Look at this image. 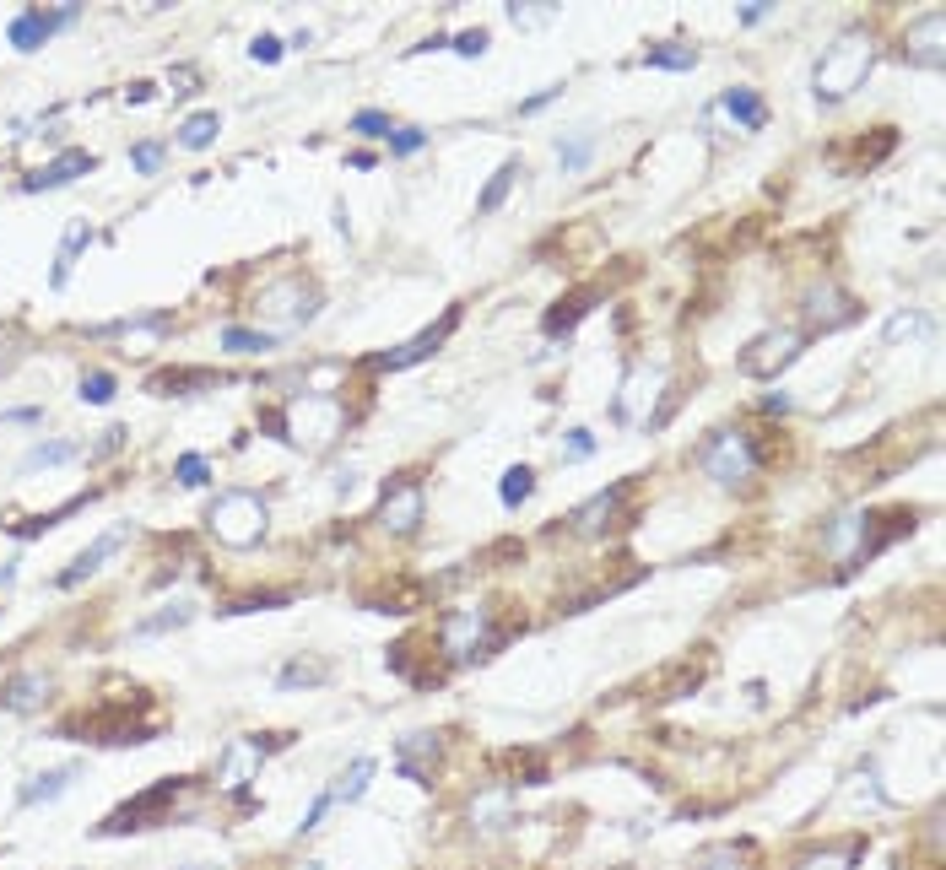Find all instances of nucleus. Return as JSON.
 <instances>
[{
	"label": "nucleus",
	"mask_w": 946,
	"mask_h": 870,
	"mask_svg": "<svg viewBox=\"0 0 946 870\" xmlns=\"http://www.w3.org/2000/svg\"><path fill=\"white\" fill-rule=\"evenodd\" d=\"M130 163H136L141 173H152L157 163H163V146H157V141H141L136 152H130Z\"/></svg>",
	"instance_id": "47"
},
{
	"label": "nucleus",
	"mask_w": 946,
	"mask_h": 870,
	"mask_svg": "<svg viewBox=\"0 0 946 870\" xmlns=\"http://www.w3.org/2000/svg\"><path fill=\"white\" fill-rule=\"evenodd\" d=\"M265 768V746L255 735H238V741L222 746V762H217V789H228V795H244L249 784L260 779Z\"/></svg>",
	"instance_id": "9"
},
{
	"label": "nucleus",
	"mask_w": 946,
	"mask_h": 870,
	"mask_svg": "<svg viewBox=\"0 0 946 870\" xmlns=\"http://www.w3.org/2000/svg\"><path fill=\"white\" fill-rule=\"evenodd\" d=\"M152 92H157L152 82H136V87H130V92H125V103H146V98H152Z\"/></svg>",
	"instance_id": "51"
},
{
	"label": "nucleus",
	"mask_w": 946,
	"mask_h": 870,
	"mask_svg": "<svg viewBox=\"0 0 946 870\" xmlns=\"http://www.w3.org/2000/svg\"><path fill=\"white\" fill-rule=\"evenodd\" d=\"M514 811H519L514 789L509 784H487L482 795L471 800V827L492 838V833H503V827H514Z\"/></svg>",
	"instance_id": "16"
},
{
	"label": "nucleus",
	"mask_w": 946,
	"mask_h": 870,
	"mask_svg": "<svg viewBox=\"0 0 946 870\" xmlns=\"http://www.w3.org/2000/svg\"><path fill=\"white\" fill-rule=\"evenodd\" d=\"M76 444H33L28 449V460H22V471H38V465H65V460H76Z\"/></svg>",
	"instance_id": "35"
},
{
	"label": "nucleus",
	"mask_w": 946,
	"mask_h": 870,
	"mask_svg": "<svg viewBox=\"0 0 946 870\" xmlns=\"http://www.w3.org/2000/svg\"><path fill=\"white\" fill-rule=\"evenodd\" d=\"M82 17V6L76 0H65L60 11H22V17H11V44L22 49V55H33V49H44V38L55 33V28H71V22Z\"/></svg>",
	"instance_id": "11"
},
{
	"label": "nucleus",
	"mask_w": 946,
	"mask_h": 870,
	"mask_svg": "<svg viewBox=\"0 0 946 870\" xmlns=\"http://www.w3.org/2000/svg\"><path fill=\"white\" fill-rule=\"evenodd\" d=\"M82 400H87V406H109V400H114V373H87V379H82Z\"/></svg>",
	"instance_id": "38"
},
{
	"label": "nucleus",
	"mask_w": 946,
	"mask_h": 870,
	"mask_svg": "<svg viewBox=\"0 0 946 870\" xmlns=\"http://www.w3.org/2000/svg\"><path fill=\"white\" fill-rule=\"evenodd\" d=\"M119 444H125V427H109V433H103V444H98V454H114Z\"/></svg>",
	"instance_id": "50"
},
{
	"label": "nucleus",
	"mask_w": 946,
	"mask_h": 870,
	"mask_svg": "<svg viewBox=\"0 0 946 870\" xmlns=\"http://www.w3.org/2000/svg\"><path fill=\"white\" fill-rule=\"evenodd\" d=\"M925 325H930V319H925V314H919V309H898V314H892V319H887V330H882V341H887V346H903V341H914V336H925Z\"/></svg>",
	"instance_id": "31"
},
{
	"label": "nucleus",
	"mask_w": 946,
	"mask_h": 870,
	"mask_svg": "<svg viewBox=\"0 0 946 870\" xmlns=\"http://www.w3.org/2000/svg\"><path fill=\"white\" fill-rule=\"evenodd\" d=\"M622 503H628V481H611V487H601L590 503L574 508V530L579 535H606L611 525H617Z\"/></svg>",
	"instance_id": "15"
},
{
	"label": "nucleus",
	"mask_w": 946,
	"mask_h": 870,
	"mask_svg": "<svg viewBox=\"0 0 946 870\" xmlns=\"http://www.w3.org/2000/svg\"><path fill=\"white\" fill-rule=\"evenodd\" d=\"M87 244H92V227H87V222H71V227H65L60 254H55V276H49L55 287H65V276H71V260H76V254H82Z\"/></svg>",
	"instance_id": "25"
},
{
	"label": "nucleus",
	"mask_w": 946,
	"mask_h": 870,
	"mask_svg": "<svg viewBox=\"0 0 946 870\" xmlns=\"http://www.w3.org/2000/svg\"><path fill=\"white\" fill-rule=\"evenodd\" d=\"M590 136H574V141H568V146H557V163H563L568 173H574V168H584V163H590Z\"/></svg>",
	"instance_id": "42"
},
{
	"label": "nucleus",
	"mask_w": 946,
	"mask_h": 870,
	"mask_svg": "<svg viewBox=\"0 0 946 870\" xmlns=\"http://www.w3.org/2000/svg\"><path fill=\"white\" fill-rule=\"evenodd\" d=\"M801 330H790V325H779V330H763V336H757L752 346H746L741 352V368L752 373V379H779L784 368L795 363V357H801Z\"/></svg>",
	"instance_id": "7"
},
{
	"label": "nucleus",
	"mask_w": 946,
	"mask_h": 870,
	"mask_svg": "<svg viewBox=\"0 0 946 870\" xmlns=\"http://www.w3.org/2000/svg\"><path fill=\"white\" fill-rule=\"evenodd\" d=\"M903 60L925 65V71H941L946 65V11H925L903 28Z\"/></svg>",
	"instance_id": "10"
},
{
	"label": "nucleus",
	"mask_w": 946,
	"mask_h": 870,
	"mask_svg": "<svg viewBox=\"0 0 946 870\" xmlns=\"http://www.w3.org/2000/svg\"><path fill=\"white\" fill-rule=\"evenodd\" d=\"M98 163H92V152H82V146H71V152H60L49 168H38L22 179V190L38 195V190H60V184H71V179H82V173H92Z\"/></svg>",
	"instance_id": "18"
},
{
	"label": "nucleus",
	"mask_w": 946,
	"mask_h": 870,
	"mask_svg": "<svg viewBox=\"0 0 946 870\" xmlns=\"http://www.w3.org/2000/svg\"><path fill=\"white\" fill-rule=\"evenodd\" d=\"M325 676H330V665H319V660H292V665H282L276 687H314V681H325Z\"/></svg>",
	"instance_id": "34"
},
{
	"label": "nucleus",
	"mask_w": 946,
	"mask_h": 870,
	"mask_svg": "<svg viewBox=\"0 0 946 870\" xmlns=\"http://www.w3.org/2000/svg\"><path fill=\"white\" fill-rule=\"evenodd\" d=\"M265 525H271V514H265L260 492H222V498L211 503V514H206V530L217 535L222 546H233V552L260 546Z\"/></svg>",
	"instance_id": "3"
},
{
	"label": "nucleus",
	"mask_w": 946,
	"mask_h": 870,
	"mask_svg": "<svg viewBox=\"0 0 946 870\" xmlns=\"http://www.w3.org/2000/svg\"><path fill=\"white\" fill-rule=\"evenodd\" d=\"M698 870H746V854L741 849H730V843H719V849L703 854V865Z\"/></svg>",
	"instance_id": "39"
},
{
	"label": "nucleus",
	"mask_w": 946,
	"mask_h": 870,
	"mask_svg": "<svg viewBox=\"0 0 946 870\" xmlns=\"http://www.w3.org/2000/svg\"><path fill=\"white\" fill-rule=\"evenodd\" d=\"M455 319H460V309H449L438 330H422V336H411L406 346H395V352H379V357H373V368H390V373H395V368H411V363H422V357H433L438 341L455 330Z\"/></svg>",
	"instance_id": "19"
},
{
	"label": "nucleus",
	"mask_w": 946,
	"mask_h": 870,
	"mask_svg": "<svg viewBox=\"0 0 946 870\" xmlns=\"http://www.w3.org/2000/svg\"><path fill=\"white\" fill-rule=\"evenodd\" d=\"M390 114H379V109H363V114H352V136H384L390 141Z\"/></svg>",
	"instance_id": "37"
},
{
	"label": "nucleus",
	"mask_w": 946,
	"mask_h": 870,
	"mask_svg": "<svg viewBox=\"0 0 946 870\" xmlns=\"http://www.w3.org/2000/svg\"><path fill=\"white\" fill-rule=\"evenodd\" d=\"M125 541H130V525H114L109 535H98V541H92L87 552H82V557L71 562V568L60 573V590H76V584H82V579H92V573H98L103 562H109V557H114V552H119V546H125Z\"/></svg>",
	"instance_id": "17"
},
{
	"label": "nucleus",
	"mask_w": 946,
	"mask_h": 870,
	"mask_svg": "<svg viewBox=\"0 0 946 870\" xmlns=\"http://www.w3.org/2000/svg\"><path fill=\"white\" fill-rule=\"evenodd\" d=\"M865 525H871V519H865L860 508H849V514H838L833 525L822 530V546H828V557L849 562L855 552H865Z\"/></svg>",
	"instance_id": "20"
},
{
	"label": "nucleus",
	"mask_w": 946,
	"mask_h": 870,
	"mask_svg": "<svg viewBox=\"0 0 946 870\" xmlns=\"http://www.w3.org/2000/svg\"><path fill=\"white\" fill-rule=\"evenodd\" d=\"M49 692H55V681H49L44 671H22V676H11V681H6L0 703H6L11 714H33V708H44Z\"/></svg>",
	"instance_id": "21"
},
{
	"label": "nucleus",
	"mask_w": 946,
	"mask_h": 870,
	"mask_svg": "<svg viewBox=\"0 0 946 870\" xmlns=\"http://www.w3.org/2000/svg\"><path fill=\"white\" fill-rule=\"evenodd\" d=\"M644 65H655V71H692V65H698V49H687V44H655L644 55Z\"/></svg>",
	"instance_id": "30"
},
{
	"label": "nucleus",
	"mask_w": 946,
	"mask_h": 870,
	"mask_svg": "<svg viewBox=\"0 0 946 870\" xmlns=\"http://www.w3.org/2000/svg\"><path fill=\"white\" fill-rule=\"evenodd\" d=\"M719 109L736 119L741 130H763V125H768V109H763V98H757L752 87H730L725 98H719Z\"/></svg>",
	"instance_id": "22"
},
{
	"label": "nucleus",
	"mask_w": 946,
	"mask_h": 870,
	"mask_svg": "<svg viewBox=\"0 0 946 870\" xmlns=\"http://www.w3.org/2000/svg\"><path fill=\"white\" fill-rule=\"evenodd\" d=\"M514 184H519V163L509 157V163H503V168H498V173H492V179H487V190L476 195V211H482V217H492V211H498L503 200H509V190H514Z\"/></svg>",
	"instance_id": "26"
},
{
	"label": "nucleus",
	"mask_w": 946,
	"mask_h": 870,
	"mask_svg": "<svg viewBox=\"0 0 946 870\" xmlns=\"http://www.w3.org/2000/svg\"><path fill=\"white\" fill-rule=\"evenodd\" d=\"M428 146V136H422L417 125H406V130H390V152L395 157H411V152H422Z\"/></svg>",
	"instance_id": "43"
},
{
	"label": "nucleus",
	"mask_w": 946,
	"mask_h": 870,
	"mask_svg": "<svg viewBox=\"0 0 946 870\" xmlns=\"http://www.w3.org/2000/svg\"><path fill=\"white\" fill-rule=\"evenodd\" d=\"M282 49H287V44H282V38H271V33H260V38H255V44H249V55H255L260 65H276V60H282Z\"/></svg>",
	"instance_id": "45"
},
{
	"label": "nucleus",
	"mask_w": 946,
	"mask_h": 870,
	"mask_svg": "<svg viewBox=\"0 0 946 870\" xmlns=\"http://www.w3.org/2000/svg\"><path fill=\"white\" fill-rule=\"evenodd\" d=\"M876 65V38L865 28H849L833 38V49H822L817 71H811V92H817V103H844L849 92H855L865 76H871Z\"/></svg>",
	"instance_id": "1"
},
{
	"label": "nucleus",
	"mask_w": 946,
	"mask_h": 870,
	"mask_svg": "<svg viewBox=\"0 0 946 870\" xmlns=\"http://www.w3.org/2000/svg\"><path fill=\"white\" fill-rule=\"evenodd\" d=\"M76 779V768H49V773H33L28 784L17 789V800L22 806H38V800H55V795H65V784Z\"/></svg>",
	"instance_id": "23"
},
{
	"label": "nucleus",
	"mask_w": 946,
	"mask_h": 870,
	"mask_svg": "<svg viewBox=\"0 0 946 870\" xmlns=\"http://www.w3.org/2000/svg\"><path fill=\"white\" fill-rule=\"evenodd\" d=\"M341 422H346V406L336 395H298L292 406L282 411V438L292 449H303V454H319V449H330L341 438Z\"/></svg>",
	"instance_id": "2"
},
{
	"label": "nucleus",
	"mask_w": 946,
	"mask_h": 870,
	"mask_svg": "<svg viewBox=\"0 0 946 870\" xmlns=\"http://www.w3.org/2000/svg\"><path fill=\"white\" fill-rule=\"evenodd\" d=\"M509 11H514L519 28H541V22H552V17H557V6H509Z\"/></svg>",
	"instance_id": "44"
},
{
	"label": "nucleus",
	"mask_w": 946,
	"mask_h": 870,
	"mask_svg": "<svg viewBox=\"0 0 946 870\" xmlns=\"http://www.w3.org/2000/svg\"><path fill=\"white\" fill-rule=\"evenodd\" d=\"M271 346H276L271 330H244V325L222 330V352H271Z\"/></svg>",
	"instance_id": "33"
},
{
	"label": "nucleus",
	"mask_w": 946,
	"mask_h": 870,
	"mask_svg": "<svg viewBox=\"0 0 946 870\" xmlns=\"http://www.w3.org/2000/svg\"><path fill=\"white\" fill-rule=\"evenodd\" d=\"M190 617H195V611L184 606V600H173V606H163L157 617H141L136 622V638H157V633H168V627H184Z\"/></svg>",
	"instance_id": "32"
},
{
	"label": "nucleus",
	"mask_w": 946,
	"mask_h": 870,
	"mask_svg": "<svg viewBox=\"0 0 946 870\" xmlns=\"http://www.w3.org/2000/svg\"><path fill=\"white\" fill-rule=\"evenodd\" d=\"M665 390V368H633L628 379H622V390H617V417L622 422H649V411H655V400Z\"/></svg>",
	"instance_id": "12"
},
{
	"label": "nucleus",
	"mask_w": 946,
	"mask_h": 870,
	"mask_svg": "<svg viewBox=\"0 0 946 870\" xmlns=\"http://www.w3.org/2000/svg\"><path fill=\"white\" fill-rule=\"evenodd\" d=\"M557 92H563V87H541L536 98H525V103H519V114H536V109H546V103H552Z\"/></svg>",
	"instance_id": "48"
},
{
	"label": "nucleus",
	"mask_w": 946,
	"mask_h": 870,
	"mask_svg": "<svg viewBox=\"0 0 946 870\" xmlns=\"http://www.w3.org/2000/svg\"><path fill=\"white\" fill-rule=\"evenodd\" d=\"M806 325L811 330H838V325H849L855 319V298H849L844 287H833V281H817V287L806 292Z\"/></svg>",
	"instance_id": "14"
},
{
	"label": "nucleus",
	"mask_w": 946,
	"mask_h": 870,
	"mask_svg": "<svg viewBox=\"0 0 946 870\" xmlns=\"http://www.w3.org/2000/svg\"><path fill=\"white\" fill-rule=\"evenodd\" d=\"M173 481H179V487H206V481H211V465L201 460V454H179V465H173Z\"/></svg>",
	"instance_id": "36"
},
{
	"label": "nucleus",
	"mask_w": 946,
	"mask_h": 870,
	"mask_svg": "<svg viewBox=\"0 0 946 870\" xmlns=\"http://www.w3.org/2000/svg\"><path fill=\"white\" fill-rule=\"evenodd\" d=\"M530 492H536V471H530V465H509V471H503V481H498V498L509 503V508H519Z\"/></svg>",
	"instance_id": "29"
},
{
	"label": "nucleus",
	"mask_w": 946,
	"mask_h": 870,
	"mask_svg": "<svg viewBox=\"0 0 946 870\" xmlns=\"http://www.w3.org/2000/svg\"><path fill=\"white\" fill-rule=\"evenodd\" d=\"M752 438L746 433H714L709 438V449H703V471H709V481H719V487H736V481L752 476Z\"/></svg>",
	"instance_id": "8"
},
{
	"label": "nucleus",
	"mask_w": 946,
	"mask_h": 870,
	"mask_svg": "<svg viewBox=\"0 0 946 870\" xmlns=\"http://www.w3.org/2000/svg\"><path fill=\"white\" fill-rule=\"evenodd\" d=\"M184 789H190V779H163V784H152L146 795L130 800V806H119L109 822L98 827V833H103V838H114V833H146V827H152L157 816L173 806V795H184Z\"/></svg>",
	"instance_id": "6"
},
{
	"label": "nucleus",
	"mask_w": 946,
	"mask_h": 870,
	"mask_svg": "<svg viewBox=\"0 0 946 870\" xmlns=\"http://www.w3.org/2000/svg\"><path fill=\"white\" fill-rule=\"evenodd\" d=\"M379 525L390 530V535H411L422 525V487L417 481H390L384 487V503H379Z\"/></svg>",
	"instance_id": "13"
},
{
	"label": "nucleus",
	"mask_w": 946,
	"mask_h": 870,
	"mask_svg": "<svg viewBox=\"0 0 946 870\" xmlns=\"http://www.w3.org/2000/svg\"><path fill=\"white\" fill-rule=\"evenodd\" d=\"M368 779H373V757H357L352 768H346L341 779H336V789H325V795H330V806H336V800H357V795L368 789Z\"/></svg>",
	"instance_id": "28"
},
{
	"label": "nucleus",
	"mask_w": 946,
	"mask_h": 870,
	"mask_svg": "<svg viewBox=\"0 0 946 870\" xmlns=\"http://www.w3.org/2000/svg\"><path fill=\"white\" fill-rule=\"evenodd\" d=\"M590 454H595V433L590 427H574V433L563 438V460L574 465V460H590Z\"/></svg>",
	"instance_id": "40"
},
{
	"label": "nucleus",
	"mask_w": 946,
	"mask_h": 870,
	"mask_svg": "<svg viewBox=\"0 0 946 870\" xmlns=\"http://www.w3.org/2000/svg\"><path fill=\"white\" fill-rule=\"evenodd\" d=\"M455 55H465V60L487 55V28H471V33H460V38H455Z\"/></svg>",
	"instance_id": "46"
},
{
	"label": "nucleus",
	"mask_w": 946,
	"mask_h": 870,
	"mask_svg": "<svg viewBox=\"0 0 946 870\" xmlns=\"http://www.w3.org/2000/svg\"><path fill=\"white\" fill-rule=\"evenodd\" d=\"M438 644H444L449 660H482L487 644H492V617L482 606L449 611V617L438 622Z\"/></svg>",
	"instance_id": "5"
},
{
	"label": "nucleus",
	"mask_w": 946,
	"mask_h": 870,
	"mask_svg": "<svg viewBox=\"0 0 946 870\" xmlns=\"http://www.w3.org/2000/svg\"><path fill=\"white\" fill-rule=\"evenodd\" d=\"M768 11H774V6H768V0H746V6H741V22H763Z\"/></svg>",
	"instance_id": "49"
},
{
	"label": "nucleus",
	"mask_w": 946,
	"mask_h": 870,
	"mask_svg": "<svg viewBox=\"0 0 946 870\" xmlns=\"http://www.w3.org/2000/svg\"><path fill=\"white\" fill-rule=\"evenodd\" d=\"M314 309H319V292H314L303 276H287V281H276V287L260 292V319H271V336H276V341H282L287 330H303V325H309Z\"/></svg>",
	"instance_id": "4"
},
{
	"label": "nucleus",
	"mask_w": 946,
	"mask_h": 870,
	"mask_svg": "<svg viewBox=\"0 0 946 870\" xmlns=\"http://www.w3.org/2000/svg\"><path fill=\"white\" fill-rule=\"evenodd\" d=\"M217 136H222V114L217 109H201V114H190L179 125V146H190V152H206Z\"/></svg>",
	"instance_id": "24"
},
{
	"label": "nucleus",
	"mask_w": 946,
	"mask_h": 870,
	"mask_svg": "<svg viewBox=\"0 0 946 870\" xmlns=\"http://www.w3.org/2000/svg\"><path fill=\"white\" fill-rule=\"evenodd\" d=\"M855 860H849V849H822V854H806L795 870H849Z\"/></svg>",
	"instance_id": "41"
},
{
	"label": "nucleus",
	"mask_w": 946,
	"mask_h": 870,
	"mask_svg": "<svg viewBox=\"0 0 946 870\" xmlns=\"http://www.w3.org/2000/svg\"><path fill=\"white\" fill-rule=\"evenodd\" d=\"M590 303H595V292H574V298H563L552 314H546V336H563V330H574L584 314H590Z\"/></svg>",
	"instance_id": "27"
}]
</instances>
